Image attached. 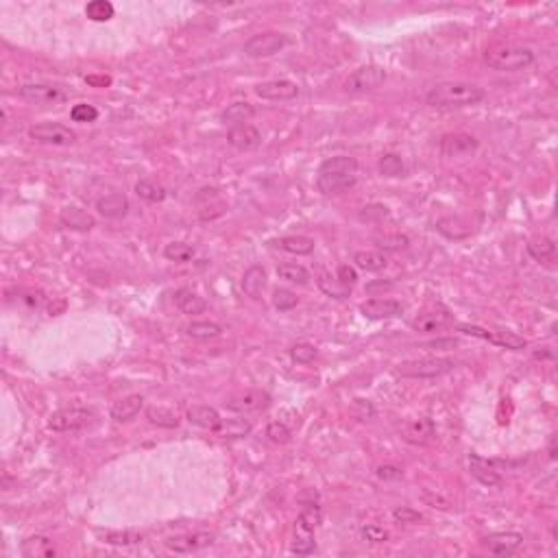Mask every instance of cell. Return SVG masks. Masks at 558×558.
I'll return each instance as SVG.
<instances>
[{
	"instance_id": "6da1fadb",
	"label": "cell",
	"mask_w": 558,
	"mask_h": 558,
	"mask_svg": "<svg viewBox=\"0 0 558 558\" xmlns=\"http://www.w3.org/2000/svg\"><path fill=\"white\" fill-rule=\"evenodd\" d=\"M486 96L484 88L475 83H465V81H445L426 94V105L434 110H460V107H471V105L482 102Z\"/></svg>"
},
{
	"instance_id": "7a4b0ae2",
	"label": "cell",
	"mask_w": 558,
	"mask_h": 558,
	"mask_svg": "<svg viewBox=\"0 0 558 558\" xmlns=\"http://www.w3.org/2000/svg\"><path fill=\"white\" fill-rule=\"evenodd\" d=\"M358 181V162L352 155L327 157L317 172V190L321 194H336L340 190L354 188Z\"/></svg>"
},
{
	"instance_id": "3957f363",
	"label": "cell",
	"mask_w": 558,
	"mask_h": 558,
	"mask_svg": "<svg viewBox=\"0 0 558 558\" xmlns=\"http://www.w3.org/2000/svg\"><path fill=\"white\" fill-rule=\"evenodd\" d=\"M537 59L535 51L528 46H500L484 55V63L498 70V73H517V70H526Z\"/></svg>"
},
{
	"instance_id": "277c9868",
	"label": "cell",
	"mask_w": 558,
	"mask_h": 558,
	"mask_svg": "<svg viewBox=\"0 0 558 558\" xmlns=\"http://www.w3.org/2000/svg\"><path fill=\"white\" fill-rule=\"evenodd\" d=\"M456 362L451 358H421V360H408L401 362L395 373L401 377H412V379H426V377H441L449 373Z\"/></svg>"
},
{
	"instance_id": "5b68a950",
	"label": "cell",
	"mask_w": 558,
	"mask_h": 558,
	"mask_svg": "<svg viewBox=\"0 0 558 558\" xmlns=\"http://www.w3.org/2000/svg\"><path fill=\"white\" fill-rule=\"evenodd\" d=\"M28 137L35 142L42 144H53V147H73L77 142V133L61 125V122H40L28 129Z\"/></svg>"
},
{
	"instance_id": "8992f818",
	"label": "cell",
	"mask_w": 558,
	"mask_h": 558,
	"mask_svg": "<svg viewBox=\"0 0 558 558\" xmlns=\"http://www.w3.org/2000/svg\"><path fill=\"white\" fill-rule=\"evenodd\" d=\"M384 81H386V70L381 65H362L354 70L352 75L344 81V92L349 94H364L377 90Z\"/></svg>"
},
{
	"instance_id": "52a82bcc",
	"label": "cell",
	"mask_w": 558,
	"mask_h": 558,
	"mask_svg": "<svg viewBox=\"0 0 558 558\" xmlns=\"http://www.w3.org/2000/svg\"><path fill=\"white\" fill-rule=\"evenodd\" d=\"M284 46H288V38H286V35H284V33L268 31V33L253 35L251 40L244 42V55L253 57V59H264V57L277 55Z\"/></svg>"
},
{
	"instance_id": "ba28073f",
	"label": "cell",
	"mask_w": 558,
	"mask_h": 558,
	"mask_svg": "<svg viewBox=\"0 0 558 558\" xmlns=\"http://www.w3.org/2000/svg\"><path fill=\"white\" fill-rule=\"evenodd\" d=\"M273 397L262 391V389H249V391H240L236 395H231L225 401V408L238 414H247V412H260L266 410L270 406Z\"/></svg>"
},
{
	"instance_id": "9c48e42d",
	"label": "cell",
	"mask_w": 558,
	"mask_h": 558,
	"mask_svg": "<svg viewBox=\"0 0 558 558\" xmlns=\"http://www.w3.org/2000/svg\"><path fill=\"white\" fill-rule=\"evenodd\" d=\"M438 151L447 159H463V157H469L478 151V140L469 133H463V131L447 133V135L441 137Z\"/></svg>"
},
{
	"instance_id": "30bf717a",
	"label": "cell",
	"mask_w": 558,
	"mask_h": 558,
	"mask_svg": "<svg viewBox=\"0 0 558 558\" xmlns=\"http://www.w3.org/2000/svg\"><path fill=\"white\" fill-rule=\"evenodd\" d=\"M458 332L467 334V336H473V338H482V340H488L498 347H504V349H512V352H519V349H526L528 340L523 336H517L512 332H491V330H484V327H478V325H458Z\"/></svg>"
},
{
	"instance_id": "8fae6325",
	"label": "cell",
	"mask_w": 558,
	"mask_h": 558,
	"mask_svg": "<svg viewBox=\"0 0 558 558\" xmlns=\"http://www.w3.org/2000/svg\"><path fill=\"white\" fill-rule=\"evenodd\" d=\"M90 421V410L85 408H63L59 412H55L48 421V428L55 432H77L81 428H85Z\"/></svg>"
},
{
	"instance_id": "7c38bea8",
	"label": "cell",
	"mask_w": 558,
	"mask_h": 558,
	"mask_svg": "<svg viewBox=\"0 0 558 558\" xmlns=\"http://www.w3.org/2000/svg\"><path fill=\"white\" fill-rule=\"evenodd\" d=\"M18 94L31 102H40V105H57L68 98V94L51 83H24L18 88Z\"/></svg>"
},
{
	"instance_id": "4fadbf2b",
	"label": "cell",
	"mask_w": 558,
	"mask_h": 558,
	"mask_svg": "<svg viewBox=\"0 0 558 558\" xmlns=\"http://www.w3.org/2000/svg\"><path fill=\"white\" fill-rule=\"evenodd\" d=\"M212 543H214L212 532H188V535L168 537L164 541V545L174 554H194L203 547H209Z\"/></svg>"
},
{
	"instance_id": "5bb4252c",
	"label": "cell",
	"mask_w": 558,
	"mask_h": 558,
	"mask_svg": "<svg viewBox=\"0 0 558 558\" xmlns=\"http://www.w3.org/2000/svg\"><path fill=\"white\" fill-rule=\"evenodd\" d=\"M360 312L367 319H373V321H389V319L401 317L404 305H401V301H395V299H369V301L360 303Z\"/></svg>"
},
{
	"instance_id": "9a60e30c",
	"label": "cell",
	"mask_w": 558,
	"mask_h": 558,
	"mask_svg": "<svg viewBox=\"0 0 558 558\" xmlns=\"http://www.w3.org/2000/svg\"><path fill=\"white\" fill-rule=\"evenodd\" d=\"M227 142L238 149V151H256L260 149L262 144V133L260 129H256L253 125H238V127H231L229 133H227Z\"/></svg>"
},
{
	"instance_id": "2e32d148",
	"label": "cell",
	"mask_w": 558,
	"mask_h": 558,
	"mask_svg": "<svg viewBox=\"0 0 558 558\" xmlns=\"http://www.w3.org/2000/svg\"><path fill=\"white\" fill-rule=\"evenodd\" d=\"M469 471L484 486H502L504 478L495 469V460H486L478 453H469Z\"/></svg>"
},
{
	"instance_id": "e0dca14e",
	"label": "cell",
	"mask_w": 558,
	"mask_h": 558,
	"mask_svg": "<svg viewBox=\"0 0 558 558\" xmlns=\"http://www.w3.org/2000/svg\"><path fill=\"white\" fill-rule=\"evenodd\" d=\"M256 94L264 100H293L299 94V85L290 79H277L256 85Z\"/></svg>"
},
{
	"instance_id": "ac0fdd59",
	"label": "cell",
	"mask_w": 558,
	"mask_h": 558,
	"mask_svg": "<svg viewBox=\"0 0 558 558\" xmlns=\"http://www.w3.org/2000/svg\"><path fill=\"white\" fill-rule=\"evenodd\" d=\"M414 332H423V334H434L441 332L449 325H453V317L447 310H430L421 312L418 317L410 323Z\"/></svg>"
},
{
	"instance_id": "d6986e66",
	"label": "cell",
	"mask_w": 558,
	"mask_h": 558,
	"mask_svg": "<svg viewBox=\"0 0 558 558\" xmlns=\"http://www.w3.org/2000/svg\"><path fill=\"white\" fill-rule=\"evenodd\" d=\"M401 436L410 445H428V443H432L436 438V426H434L432 418H428V416L414 418V421H410L404 428Z\"/></svg>"
},
{
	"instance_id": "ffe728a7",
	"label": "cell",
	"mask_w": 558,
	"mask_h": 558,
	"mask_svg": "<svg viewBox=\"0 0 558 558\" xmlns=\"http://www.w3.org/2000/svg\"><path fill=\"white\" fill-rule=\"evenodd\" d=\"M482 545L495 556H510L523 545V535L519 532H495L482 539Z\"/></svg>"
},
{
	"instance_id": "44dd1931",
	"label": "cell",
	"mask_w": 558,
	"mask_h": 558,
	"mask_svg": "<svg viewBox=\"0 0 558 558\" xmlns=\"http://www.w3.org/2000/svg\"><path fill=\"white\" fill-rule=\"evenodd\" d=\"M96 209L100 216L110 219V221H118L129 214V199L120 192L105 194L96 201Z\"/></svg>"
},
{
	"instance_id": "7402d4cb",
	"label": "cell",
	"mask_w": 558,
	"mask_h": 558,
	"mask_svg": "<svg viewBox=\"0 0 558 558\" xmlns=\"http://www.w3.org/2000/svg\"><path fill=\"white\" fill-rule=\"evenodd\" d=\"M59 221H61L63 227L75 229V231H90V229L96 227V219L92 214L83 212L81 207H65V209H61Z\"/></svg>"
},
{
	"instance_id": "603a6c76",
	"label": "cell",
	"mask_w": 558,
	"mask_h": 558,
	"mask_svg": "<svg viewBox=\"0 0 558 558\" xmlns=\"http://www.w3.org/2000/svg\"><path fill=\"white\" fill-rule=\"evenodd\" d=\"M186 416H188V421L192 423V426H196V428H203V430H216L219 428V423L223 421L221 418V414H219V410L216 408H209V406H192L188 412H186Z\"/></svg>"
},
{
	"instance_id": "cb8c5ba5",
	"label": "cell",
	"mask_w": 558,
	"mask_h": 558,
	"mask_svg": "<svg viewBox=\"0 0 558 558\" xmlns=\"http://www.w3.org/2000/svg\"><path fill=\"white\" fill-rule=\"evenodd\" d=\"M266 288V270L260 264H253L244 270L242 275V293L251 297V299H260L262 290Z\"/></svg>"
},
{
	"instance_id": "d4e9b609",
	"label": "cell",
	"mask_w": 558,
	"mask_h": 558,
	"mask_svg": "<svg viewBox=\"0 0 558 558\" xmlns=\"http://www.w3.org/2000/svg\"><path fill=\"white\" fill-rule=\"evenodd\" d=\"M142 406H144V397H142V395H129V397H125V399H118V401L112 406L110 414H112L114 421L125 423V421H131V418H133L140 410H142Z\"/></svg>"
},
{
	"instance_id": "484cf974",
	"label": "cell",
	"mask_w": 558,
	"mask_h": 558,
	"mask_svg": "<svg viewBox=\"0 0 558 558\" xmlns=\"http://www.w3.org/2000/svg\"><path fill=\"white\" fill-rule=\"evenodd\" d=\"M174 303H177V307H179L184 314H188V317H194V314H203V312L207 310L205 299H203L199 293L190 290V288H179L177 293H174Z\"/></svg>"
},
{
	"instance_id": "4316f807",
	"label": "cell",
	"mask_w": 558,
	"mask_h": 558,
	"mask_svg": "<svg viewBox=\"0 0 558 558\" xmlns=\"http://www.w3.org/2000/svg\"><path fill=\"white\" fill-rule=\"evenodd\" d=\"M256 116V107L247 100H238V102H231L229 107L221 114V120L225 125H231V127H238V125H247L251 118Z\"/></svg>"
},
{
	"instance_id": "83f0119b",
	"label": "cell",
	"mask_w": 558,
	"mask_h": 558,
	"mask_svg": "<svg viewBox=\"0 0 558 558\" xmlns=\"http://www.w3.org/2000/svg\"><path fill=\"white\" fill-rule=\"evenodd\" d=\"M275 247H279L286 253H295V256H310L317 247V242L307 236H286V238H277L273 240Z\"/></svg>"
},
{
	"instance_id": "f1b7e54d",
	"label": "cell",
	"mask_w": 558,
	"mask_h": 558,
	"mask_svg": "<svg viewBox=\"0 0 558 558\" xmlns=\"http://www.w3.org/2000/svg\"><path fill=\"white\" fill-rule=\"evenodd\" d=\"M526 251L537 262H552L554 256H556V244L547 236H541V238H535L526 244Z\"/></svg>"
},
{
	"instance_id": "f546056e",
	"label": "cell",
	"mask_w": 558,
	"mask_h": 558,
	"mask_svg": "<svg viewBox=\"0 0 558 558\" xmlns=\"http://www.w3.org/2000/svg\"><path fill=\"white\" fill-rule=\"evenodd\" d=\"M251 430L253 423L247 421V418H223L214 432L223 438H240V436H247Z\"/></svg>"
},
{
	"instance_id": "4dcf8cb0",
	"label": "cell",
	"mask_w": 558,
	"mask_h": 558,
	"mask_svg": "<svg viewBox=\"0 0 558 558\" xmlns=\"http://www.w3.org/2000/svg\"><path fill=\"white\" fill-rule=\"evenodd\" d=\"M277 277L284 279V282H290V284H299V286H305L310 284V270L301 264H295V262H286V264H279L277 266Z\"/></svg>"
},
{
	"instance_id": "1f68e13d",
	"label": "cell",
	"mask_w": 558,
	"mask_h": 558,
	"mask_svg": "<svg viewBox=\"0 0 558 558\" xmlns=\"http://www.w3.org/2000/svg\"><path fill=\"white\" fill-rule=\"evenodd\" d=\"M98 537L110 543V545H118V547H131V545H137L142 543V535L135 532V530H100Z\"/></svg>"
},
{
	"instance_id": "d6a6232c",
	"label": "cell",
	"mask_w": 558,
	"mask_h": 558,
	"mask_svg": "<svg viewBox=\"0 0 558 558\" xmlns=\"http://www.w3.org/2000/svg\"><path fill=\"white\" fill-rule=\"evenodd\" d=\"M22 556L26 558H51L55 556V547L48 537H31L22 543Z\"/></svg>"
},
{
	"instance_id": "836d02e7",
	"label": "cell",
	"mask_w": 558,
	"mask_h": 558,
	"mask_svg": "<svg viewBox=\"0 0 558 558\" xmlns=\"http://www.w3.org/2000/svg\"><path fill=\"white\" fill-rule=\"evenodd\" d=\"M354 262L358 268L367 270V273H379L389 266V258L381 251H358L354 256Z\"/></svg>"
},
{
	"instance_id": "e575fe53",
	"label": "cell",
	"mask_w": 558,
	"mask_h": 558,
	"mask_svg": "<svg viewBox=\"0 0 558 558\" xmlns=\"http://www.w3.org/2000/svg\"><path fill=\"white\" fill-rule=\"evenodd\" d=\"M377 170L381 177H401L406 172V164L397 153H384L377 162Z\"/></svg>"
},
{
	"instance_id": "d590c367",
	"label": "cell",
	"mask_w": 558,
	"mask_h": 558,
	"mask_svg": "<svg viewBox=\"0 0 558 558\" xmlns=\"http://www.w3.org/2000/svg\"><path fill=\"white\" fill-rule=\"evenodd\" d=\"M135 192H137L140 199H144L149 203H162L166 199V194H168L166 188L162 184L153 181V179H140L135 184Z\"/></svg>"
},
{
	"instance_id": "8d00e7d4",
	"label": "cell",
	"mask_w": 558,
	"mask_h": 558,
	"mask_svg": "<svg viewBox=\"0 0 558 558\" xmlns=\"http://www.w3.org/2000/svg\"><path fill=\"white\" fill-rule=\"evenodd\" d=\"M186 332H188V336H192L196 340H212L223 334V327L214 321H192L186 327Z\"/></svg>"
},
{
	"instance_id": "74e56055",
	"label": "cell",
	"mask_w": 558,
	"mask_h": 558,
	"mask_svg": "<svg viewBox=\"0 0 558 558\" xmlns=\"http://www.w3.org/2000/svg\"><path fill=\"white\" fill-rule=\"evenodd\" d=\"M290 549L293 554H312L314 552V530H307L299 523H295V537H293V543H290Z\"/></svg>"
},
{
	"instance_id": "f35d334b",
	"label": "cell",
	"mask_w": 558,
	"mask_h": 558,
	"mask_svg": "<svg viewBox=\"0 0 558 558\" xmlns=\"http://www.w3.org/2000/svg\"><path fill=\"white\" fill-rule=\"evenodd\" d=\"M85 16L92 20V22H107L116 16V9L110 0H92L85 7Z\"/></svg>"
},
{
	"instance_id": "ab89813d",
	"label": "cell",
	"mask_w": 558,
	"mask_h": 558,
	"mask_svg": "<svg viewBox=\"0 0 558 558\" xmlns=\"http://www.w3.org/2000/svg\"><path fill=\"white\" fill-rule=\"evenodd\" d=\"M375 247L381 251H404L410 247V238L404 233H384L375 238Z\"/></svg>"
},
{
	"instance_id": "60d3db41",
	"label": "cell",
	"mask_w": 558,
	"mask_h": 558,
	"mask_svg": "<svg viewBox=\"0 0 558 558\" xmlns=\"http://www.w3.org/2000/svg\"><path fill=\"white\" fill-rule=\"evenodd\" d=\"M147 416H149V421L153 426H159V428H177L179 426L177 412H172L168 408H149Z\"/></svg>"
},
{
	"instance_id": "b9f144b4",
	"label": "cell",
	"mask_w": 558,
	"mask_h": 558,
	"mask_svg": "<svg viewBox=\"0 0 558 558\" xmlns=\"http://www.w3.org/2000/svg\"><path fill=\"white\" fill-rule=\"evenodd\" d=\"M321 519H323L321 506L312 502V504H305V506H303V510L299 512V517H297L295 523H299V526H303V528H307V530H317L319 523H321Z\"/></svg>"
},
{
	"instance_id": "7bdbcfd3",
	"label": "cell",
	"mask_w": 558,
	"mask_h": 558,
	"mask_svg": "<svg viewBox=\"0 0 558 558\" xmlns=\"http://www.w3.org/2000/svg\"><path fill=\"white\" fill-rule=\"evenodd\" d=\"M164 256L170 262H188L194 258V247L186 242H170L164 247Z\"/></svg>"
},
{
	"instance_id": "ee69618b",
	"label": "cell",
	"mask_w": 558,
	"mask_h": 558,
	"mask_svg": "<svg viewBox=\"0 0 558 558\" xmlns=\"http://www.w3.org/2000/svg\"><path fill=\"white\" fill-rule=\"evenodd\" d=\"M319 288H321L325 295L336 297V299H342V297L349 295V288H344L336 277H332V275H327V273H321V277H319Z\"/></svg>"
},
{
	"instance_id": "f6af8a7d",
	"label": "cell",
	"mask_w": 558,
	"mask_h": 558,
	"mask_svg": "<svg viewBox=\"0 0 558 558\" xmlns=\"http://www.w3.org/2000/svg\"><path fill=\"white\" fill-rule=\"evenodd\" d=\"M290 358L297 364H310L314 358H317V347L310 344V342H297L290 349Z\"/></svg>"
},
{
	"instance_id": "bcb514c9",
	"label": "cell",
	"mask_w": 558,
	"mask_h": 558,
	"mask_svg": "<svg viewBox=\"0 0 558 558\" xmlns=\"http://www.w3.org/2000/svg\"><path fill=\"white\" fill-rule=\"evenodd\" d=\"M299 303V297L293 293V290H286V288H277L273 293V305L279 310V312H288L293 307H297Z\"/></svg>"
},
{
	"instance_id": "7dc6e473",
	"label": "cell",
	"mask_w": 558,
	"mask_h": 558,
	"mask_svg": "<svg viewBox=\"0 0 558 558\" xmlns=\"http://www.w3.org/2000/svg\"><path fill=\"white\" fill-rule=\"evenodd\" d=\"M266 436L273 443H277V445H286L293 438V434H290V430H288V426L284 421H270L266 426Z\"/></svg>"
},
{
	"instance_id": "c3c4849f",
	"label": "cell",
	"mask_w": 558,
	"mask_h": 558,
	"mask_svg": "<svg viewBox=\"0 0 558 558\" xmlns=\"http://www.w3.org/2000/svg\"><path fill=\"white\" fill-rule=\"evenodd\" d=\"M70 118H73L75 122H94L98 118V110L94 107V105L79 102L70 110Z\"/></svg>"
},
{
	"instance_id": "681fc988",
	"label": "cell",
	"mask_w": 558,
	"mask_h": 558,
	"mask_svg": "<svg viewBox=\"0 0 558 558\" xmlns=\"http://www.w3.org/2000/svg\"><path fill=\"white\" fill-rule=\"evenodd\" d=\"M393 519L397 523H416V521L423 519V515L414 508H410V506H399V508L393 510Z\"/></svg>"
},
{
	"instance_id": "f907efd6",
	"label": "cell",
	"mask_w": 558,
	"mask_h": 558,
	"mask_svg": "<svg viewBox=\"0 0 558 558\" xmlns=\"http://www.w3.org/2000/svg\"><path fill=\"white\" fill-rule=\"evenodd\" d=\"M336 279L344 286V288H352L356 282H358V273L354 266H349V264H340L338 270H336Z\"/></svg>"
},
{
	"instance_id": "816d5d0a",
	"label": "cell",
	"mask_w": 558,
	"mask_h": 558,
	"mask_svg": "<svg viewBox=\"0 0 558 558\" xmlns=\"http://www.w3.org/2000/svg\"><path fill=\"white\" fill-rule=\"evenodd\" d=\"M362 539L369 543H386L389 541V532L379 528V526H364L362 528Z\"/></svg>"
},
{
	"instance_id": "f5cc1de1",
	"label": "cell",
	"mask_w": 558,
	"mask_h": 558,
	"mask_svg": "<svg viewBox=\"0 0 558 558\" xmlns=\"http://www.w3.org/2000/svg\"><path fill=\"white\" fill-rule=\"evenodd\" d=\"M386 216H389V209L384 205H371L360 212V221H375V219H386Z\"/></svg>"
},
{
	"instance_id": "db71d44e",
	"label": "cell",
	"mask_w": 558,
	"mask_h": 558,
	"mask_svg": "<svg viewBox=\"0 0 558 558\" xmlns=\"http://www.w3.org/2000/svg\"><path fill=\"white\" fill-rule=\"evenodd\" d=\"M377 478H381V480H399L404 473H401V469L399 467H395V465H381V467H377Z\"/></svg>"
},
{
	"instance_id": "11a10c76",
	"label": "cell",
	"mask_w": 558,
	"mask_h": 558,
	"mask_svg": "<svg viewBox=\"0 0 558 558\" xmlns=\"http://www.w3.org/2000/svg\"><path fill=\"white\" fill-rule=\"evenodd\" d=\"M458 344V340L456 338H447V340H436V342H430V344H426V347H430V349H438V347H456Z\"/></svg>"
},
{
	"instance_id": "9f6ffc18",
	"label": "cell",
	"mask_w": 558,
	"mask_h": 558,
	"mask_svg": "<svg viewBox=\"0 0 558 558\" xmlns=\"http://www.w3.org/2000/svg\"><path fill=\"white\" fill-rule=\"evenodd\" d=\"M88 83H90V85H100V88H105V85L112 83V79H110V77H88Z\"/></svg>"
}]
</instances>
